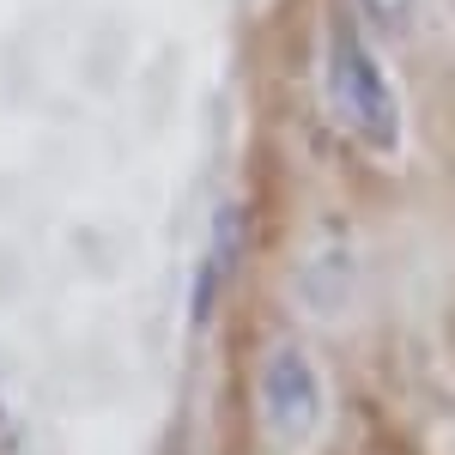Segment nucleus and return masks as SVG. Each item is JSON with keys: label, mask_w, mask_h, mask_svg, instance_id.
Returning <instances> with one entry per match:
<instances>
[{"label": "nucleus", "mask_w": 455, "mask_h": 455, "mask_svg": "<svg viewBox=\"0 0 455 455\" xmlns=\"http://www.w3.org/2000/svg\"><path fill=\"white\" fill-rule=\"evenodd\" d=\"M377 31H388V36H401L407 25H413V0H352Z\"/></svg>", "instance_id": "obj_4"}, {"label": "nucleus", "mask_w": 455, "mask_h": 455, "mask_svg": "<svg viewBox=\"0 0 455 455\" xmlns=\"http://www.w3.org/2000/svg\"><path fill=\"white\" fill-rule=\"evenodd\" d=\"M328 98L340 109V122L352 128V140L371 152H395L401 146V98L388 85L383 55L364 43V31L352 19L328 25Z\"/></svg>", "instance_id": "obj_1"}, {"label": "nucleus", "mask_w": 455, "mask_h": 455, "mask_svg": "<svg viewBox=\"0 0 455 455\" xmlns=\"http://www.w3.org/2000/svg\"><path fill=\"white\" fill-rule=\"evenodd\" d=\"M255 407L274 437L285 443H304L322 413H328V395H322V371L310 364V352L280 340V347L261 352V377H255Z\"/></svg>", "instance_id": "obj_2"}, {"label": "nucleus", "mask_w": 455, "mask_h": 455, "mask_svg": "<svg viewBox=\"0 0 455 455\" xmlns=\"http://www.w3.org/2000/svg\"><path fill=\"white\" fill-rule=\"evenodd\" d=\"M237 261H243V212H237V207H219V212H212L207 255H201V267H195V298H188V322H195V334H207L219 298L231 291Z\"/></svg>", "instance_id": "obj_3"}]
</instances>
